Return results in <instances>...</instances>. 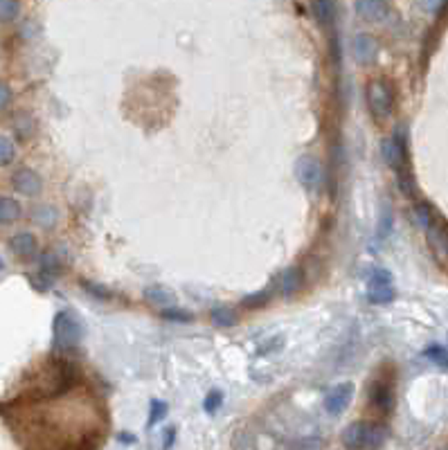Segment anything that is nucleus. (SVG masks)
Returning a JSON list of instances; mask_svg holds the SVG:
<instances>
[{"instance_id": "obj_1", "label": "nucleus", "mask_w": 448, "mask_h": 450, "mask_svg": "<svg viewBox=\"0 0 448 450\" xmlns=\"http://www.w3.org/2000/svg\"><path fill=\"white\" fill-rule=\"evenodd\" d=\"M383 155H385L388 165L396 171L399 187L405 196L414 199L417 196V183H414L412 167H410V153H408V135L405 128H399L392 140H388L383 144Z\"/></svg>"}, {"instance_id": "obj_28", "label": "nucleus", "mask_w": 448, "mask_h": 450, "mask_svg": "<svg viewBox=\"0 0 448 450\" xmlns=\"http://www.w3.org/2000/svg\"><path fill=\"white\" fill-rule=\"evenodd\" d=\"M390 227H392V212H390V207H385V214H383V221L379 225V239H385Z\"/></svg>"}, {"instance_id": "obj_31", "label": "nucleus", "mask_w": 448, "mask_h": 450, "mask_svg": "<svg viewBox=\"0 0 448 450\" xmlns=\"http://www.w3.org/2000/svg\"><path fill=\"white\" fill-rule=\"evenodd\" d=\"M174 435H176L174 430H169V432H167V441H165V448H169V446L174 444Z\"/></svg>"}, {"instance_id": "obj_5", "label": "nucleus", "mask_w": 448, "mask_h": 450, "mask_svg": "<svg viewBox=\"0 0 448 450\" xmlns=\"http://www.w3.org/2000/svg\"><path fill=\"white\" fill-rule=\"evenodd\" d=\"M368 297H370V302H374V304H388V302L394 300L392 277H390L388 270H377V273H374V277L370 280Z\"/></svg>"}, {"instance_id": "obj_15", "label": "nucleus", "mask_w": 448, "mask_h": 450, "mask_svg": "<svg viewBox=\"0 0 448 450\" xmlns=\"http://www.w3.org/2000/svg\"><path fill=\"white\" fill-rule=\"evenodd\" d=\"M21 218V205L14 199H7V196H0V223L10 225L14 221Z\"/></svg>"}, {"instance_id": "obj_25", "label": "nucleus", "mask_w": 448, "mask_h": 450, "mask_svg": "<svg viewBox=\"0 0 448 450\" xmlns=\"http://www.w3.org/2000/svg\"><path fill=\"white\" fill-rule=\"evenodd\" d=\"M167 414V403L162 401H151V412H149V425H156L158 421L165 419Z\"/></svg>"}, {"instance_id": "obj_23", "label": "nucleus", "mask_w": 448, "mask_h": 450, "mask_svg": "<svg viewBox=\"0 0 448 450\" xmlns=\"http://www.w3.org/2000/svg\"><path fill=\"white\" fill-rule=\"evenodd\" d=\"M268 300H271V291H259L257 295H248L243 297V308H262L264 304H268Z\"/></svg>"}, {"instance_id": "obj_24", "label": "nucleus", "mask_w": 448, "mask_h": 450, "mask_svg": "<svg viewBox=\"0 0 448 450\" xmlns=\"http://www.w3.org/2000/svg\"><path fill=\"white\" fill-rule=\"evenodd\" d=\"M16 155V149H14V142L10 137H3L0 135V167L3 165H10Z\"/></svg>"}, {"instance_id": "obj_3", "label": "nucleus", "mask_w": 448, "mask_h": 450, "mask_svg": "<svg viewBox=\"0 0 448 450\" xmlns=\"http://www.w3.org/2000/svg\"><path fill=\"white\" fill-rule=\"evenodd\" d=\"M81 340V326L75 315H70L68 311H61L54 317V345L56 349L66 351L77 347Z\"/></svg>"}, {"instance_id": "obj_17", "label": "nucleus", "mask_w": 448, "mask_h": 450, "mask_svg": "<svg viewBox=\"0 0 448 450\" xmlns=\"http://www.w3.org/2000/svg\"><path fill=\"white\" fill-rule=\"evenodd\" d=\"M212 322L227 329V326H234V322H237V313L230 306H214L212 308Z\"/></svg>"}, {"instance_id": "obj_11", "label": "nucleus", "mask_w": 448, "mask_h": 450, "mask_svg": "<svg viewBox=\"0 0 448 450\" xmlns=\"http://www.w3.org/2000/svg\"><path fill=\"white\" fill-rule=\"evenodd\" d=\"M377 54H379V45L377 41L368 34H358L354 38V56L356 61L361 65H370L377 61Z\"/></svg>"}, {"instance_id": "obj_4", "label": "nucleus", "mask_w": 448, "mask_h": 450, "mask_svg": "<svg viewBox=\"0 0 448 450\" xmlns=\"http://www.w3.org/2000/svg\"><path fill=\"white\" fill-rule=\"evenodd\" d=\"M368 106H370L374 117H388L390 111H392V106H394L392 88L381 79L372 81V84L368 86Z\"/></svg>"}, {"instance_id": "obj_14", "label": "nucleus", "mask_w": 448, "mask_h": 450, "mask_svg": "<svg viewBox=\"0 0 448 450\" xmlns=\"http://www.w3.org/2000/svg\"><path fill=\"white\" fill-rule=\"evenodd\" d=\"M311 12L315 16V21L324 27L333 25V21H336V3L333 0H313Z\"/></svg>"}, {"instance_id": "obj_9", "label": "nucleus", "mask_w": 448, "mask_h": 450, "mask_svg": "<svg viewBox=\"0 0 448 450\" xmlns=\"http://www.w3.org/2000/svg\"><path fill=\"white\" fill-rule=\"evenodd\" d=\"M372 405L377 407L381 414L392 412V407H394V387H392V383L379 381L377 385L372 387Z\"/></svg>"}, {"instance_id": "obj_22", "label": "nucleus", "mask_w": 448, "mask_h": 450, "mask_svg": "<svg viewBox=\"0 0 448 450\" xmlns=\"http://www.w3.org/2000/svg\"><path fill=\"white\" fill-rule=\"evenodd\" d=\"M144 297L153 302V304H158V306H165V304H172V295L165 291V289H146L144 291Z\"/></svg>"}, {"instance_id": "obj_26", "label": "nucleus", "mask_w": 448, "mask_h": 450, "mask_svg": "<svg viewBox=\"0 0 448 450\" xmlns=\"http://www.w3.org/2000/svg\"><path fill=\"white\" fill-rule=\"evenodd\" d=\"M221 405H223V394H221V392H219V390L210 392L208 398H205V403H203V407H205V412H210V414H214Z\"/></svg>"}, {"instance_id": "obj_8", "label": "nucleus", "mask_w": 448, "mask_h": 450, "mask_svg": "<svg viewBox=\"0 0 448 450\" xmlns=\"http://www.w3.org/2000/svg\"><path fill=\"white\" fill-rule=\"evenodd\" d=\"M354 396V385L352 383H343V385L333 387L327 398H324V410H327L331 416H338L340 412H345V407L352 403Z\"/></svg>"}, {"instance_id": "obj_10", "label": "nucleus", "mask_w": 448, "mask_h": 450, "mask_svg": "<svg viewBox=\"0 0 448 450\" xmlns=\"http://www.w3.org/2000/svg\"><path fill=\"white\" fill-rule=\"evenodd\" d=\"M12 183H14V190L16 192H21L23 196H36L41 192V178L36 171H32L27 167H23L19 169L14 174L12 178Z\"/></svg>"}, {"instance_id": "obj_29", "label": "nucleus", "mask_w": 448, "mask_h": 450, "mask_svg": "<svg viewBox=\"0 0 448 450\" xmlns=\"http://www.w3.org/2000/svg\"><path fill=\"white\" fill-rule=\"evenodd\" d=\"M162 315L169 317V320H178V322H190L192 320L190 313H181V311H172V308L162 311Z\"/></svg>"}, {"instance_id": "obj_32", "label": "nucleus", "mask_w": 448, "mask_h": 450, "mask_svg": "<svg viewBox=\"0 0 448 450\" xmlns=\"http://www.w3.org/2000/svg\"><path fill=\"white\" fill-rule=\"evenodd\" d=\"M120 439H122V441H135V439H133L131 435H128V437H126V432H124V435H122Z\"/></svg>"}, {"instance_id": "obj_21", "label": "nucleus", "mask_w": 448, "mask_h": 450, "mask_svg": "<svg viewBox=\"0 0 448 450\" xmlns=\"http://www.w3.org/2000/svg\"><path fill=\"white\" fill-rule=\"evenodd\" d=\"M19 0H0V23H12L19 16Z\"/></svg>"}, {"instance_id": "obj_16", "label": "nucleus", "mask_w": 448, "mask_h": 450, "mask_svg": "<svg viewBox=\"0 0 448 450\" xmlns=\"http://www.w3.org/2000/svg\"><path fill=\"white\" fill-rule=\"evenodd\" d=\"M300 286H302V273H300L298 268L287 270L284 277H282V293H284V295H287V297L295 295V293L300 291Z\"/></svg>"}, {"instance_id": "obj_18", "label": "nucleus", "mask_w": 448, "mask_h": 450, "mask_svg": "<svg viewBox=\"0 0 448 450\" xmlns=\"http://www.w3.org/2000/svg\"><path fill=\"white\" fill-rule=\"evenodd\" d=\"M34 223L41 225V227H45V230H50V227L56 225V212L52 207H47V205H41L34 210Z\"/></svg>"}, {"instance_id": "obj_13", "label": "nucleus", "mask_w": 448, "mask_h": 450, "mask_svg": "<svg viewBox=\"0 0 448 450\" xmlns=\"http://www.w3.org/2000/svg\"><path fill=\"white\" fill-rule=\"evenodd\" d=\"M10 248L14 250V255H19L23 259H30V257L36 255L38 245H36V239L30 232H21V234H16L14 239H12Z\"/></svg>"}, {"instance_id": "obj_19", "label": "nucleus", "mask_w": 448, "mask_h": 450, "mask_svg": "<svg viewBox=\"0 0 448 450\" xmlns=\"http://www.w3.org/2000/svg\"><path fill=\"white\" fill-rule=\"evenodd\" d=\"M435 216L437 214L433 212V207L428 205V203H417V207H414V221H417V225L428 227L435 221Z\"/></svg>"}, {"instance_id": "obj_7", "label": "nucleus", "mask_w": 448, "mask_h": 450, "mask_svg": "<svg viewBox=\"0 0 448 450\" xmlns=\"http://www.w3.org/2000/svg\"><path fill=\"white\" fill-rule=\"evenodd\" d=\"M295 174H298V180L302 183L304 190L315 192L317 187H320V178H322L320 162H317L315 158H311V155H304V158L298 160Z\"/></svg>"}, {"instance_id": "obj_30", "label": "nucleus", "mask_w": 448, "mask_h": 450, "mask_svg": "<svg viewBox=\"0 0 448 450\" xmlns=\"http://www.w3.org/2000/svg\"><path fill=\"white\" fill-rule=\"evenodd\" d=\"M10 100H12V90L7 88L5 84H0V111H3L7 104H10Z\"/></svg>"}, {"instance_id": "obj_27", "label": "nucleus", "mask_w": 448, "mask_h": 450, "mask_svg": "<svg viewBox=\"0 0 448 450\" xmlns=\"http://www.w3.org/2000/svg\"><path fill=\"white\" fill-rule=\"evenodd\" d=\"M41 266H43V273H47V275H59V264H56L54 252H45Z\"/></svg>"}, {"instance_id": "obj_12", "label": "nucleus", "mask_w": 448, "mask_h": 450, "mask_svg": "<svg viewBox=\"0 0 448 450\" xmlns=\"http://www.w3.org/2000/svg\"><path fill=\"white\" fill-rule=\"evenodd\" d=\"M356 12L365 21H381L388 16V0H356Z\"/></svg>"}, {"instance_id": "obj_2", "label": "nucleus", "mask_w": 448, "mask_h": 450, "mask_svg": "<svg viewBox=\"0 0 448 450\" xmlns=\"http://www.w3.org/2000/svg\"><path fill=\"white\" fill-rule=\"evenodd\" d=\"M388 430L379 423L370 421H356L345 430L343 444L349 448H379L385 444Z\"/></svg>"}, {"instance_id": "obj_6", "label": "nucleus", "mask_w": 448, "mask_h": 450, "mask_svg": "<svg viewBox=\"0 0 448 450\" xmlns=\"http://www.w3.org/2000/svg\"><path fill=\"white\" fill-rule=\"evenodd\" d=\"M428 232V245L433 248L435 257L439 261H448V223L435 216V221L426 227Z\"/></svg>"}, {"instance_id": "obj_20", "label": "nucleus", "mask_w": 448, "mask_h": 450, "mask_svg": "<svg viewBox=\"0 0 448 450\" xmlns=\"http://www.w3.org/2000/svg\"><path fill=\"white\" fill-rule=\"evenodd\" d=\"M423 356L433 360L435 365H439V367H444V370H448V347L433 345V347H428L426 351H423Z\"/></svg>"}]
</instances>
